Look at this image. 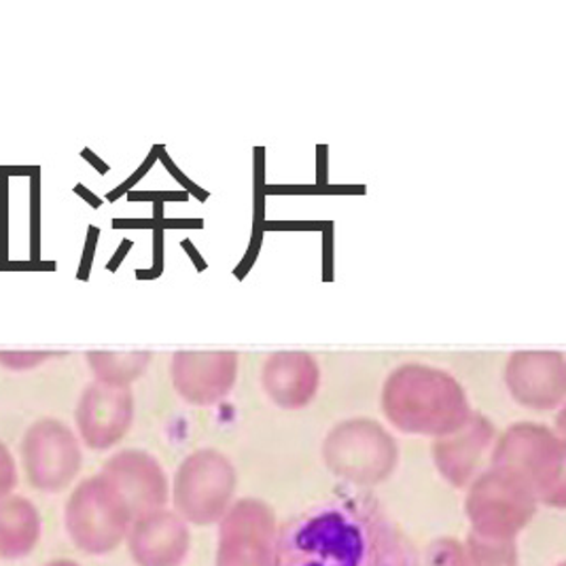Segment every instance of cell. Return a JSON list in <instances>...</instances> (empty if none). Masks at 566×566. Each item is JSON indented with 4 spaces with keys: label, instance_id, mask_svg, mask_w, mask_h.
<instances>
[{
    "label": "cell",
    "instance_id": "10",
    "mask_svg": "<svg viewBox=\"0 0 566 566\" xmlns=\"http://www.w3.org/2000/svg\"><path fill=\"white\" fill-rule=\"evenodd\" d=\"M104 480L122 499L132 522L154 514L168 503V480L161 464L143 450H122L104 463Z\"/></svg>",
    "mask_w": 566,
    "mask_h": 566
},
{
    "label": "cell",
    "instance_id": "21",
    "mask_svg": "<svg viewBox=\"0 0 566 566\" xmlns=\"http://www.w3.org/2000/svg\"><path fill=\"white\" fill-rule=\"evenodd\" d=\"M18 486V464L11 450L0 441V501L11 496Z\"/></svg>",
    "mask_w": 566,
    "mask_h": 566
},
{
    "label": "cell",
    "instance_id": "5",
    "mask_svg": "<svg viewBox=\"0 0 566 566\" xmlns=\"http://www.w3.org/2000/svg\"><path fill=\"white\" fill-rule=\"evenodd\" d=\"M64 526L81 552L103 556L126 541L132 517L103 475H94L73 490L64 510Z\"/></svg>",
    "mask_w": 566,
    "mask_h": 566
},
{
    "label": "cell",
    "instance_id": "22",
    "mask_svg": "<svg viewBox=\"0 0 566 566\" xmlns=\"http://www.w3.org/2000/svg\"><path fill=\"white\" fill-rule=\"evenodd\" d=\"M48 357L52 355L50 353H0V363L11 369H27V367L39 365Z\"/></svg>",
    "mask_w": 566,
    "mask_h": 566
},
{
    "label": "cell",
    "instance_id": "14",
    "mask_svg": "<svg viewBox=\"0 0 566 566\" xmlns=\"http://www.w3.org/2000/svg\"><path fill=\"white\" fill-rule=\"evenodd\" d=\"M170 371L180 397L196 406H210L232 390L238 371V355L177 353Z\"/></svg>",
    "mask_w": 566,
    "mask_h": 566
},
{
    "label": "cell",
    "instance_id": "13",
    "mask_svg": "<svg viewBox=\"0 0 566 566\" xmlns=\"http://www.w3.org/2000/svg\"><path fill=\"white\" fill-rule=\"evenodd\" d=\"M126 541L136 566H180L189 552V528L177 512L159 510L134 520Z\"/></svg>",
    "mask_w": 566,
    "mask_h": 566
},
{
    "label": "cell",
    "instance_id": "20",
    "mask_svg": "<svg viewBox=\"0 0 566 566\" xmlns=\"http://www.w3.org/2000/svg\"><path fill=\"white\" fill-rule=\"evenodd\" d=\"M418 566H471L464 543L450 537L431 541L418 552Z\"/></svg>",
    "mask_w": 566,
    "mask_h": 566
},
{
    "label": "cell",
    "instance_id": "23",
    "mask_svg": "<svg viewBox=\"0 0 566 566\" xmlns=\"http://www.w3.org/2000/svg\"><path fill=\"white\" fill-rule=\"evenodd\" d=\"M45 566H81L77 563H73V560H53L50 565Z\"/></svg>",
    "mask_w": 566,
    "mask_h": 566
},
{
    "label": "cell",
    "instance_id": "9",
    "mask_svg": "<svg viewBox=\"0 0 566 566\" xmlns=\"http://www.w3.org/2000/svg\"><path fill=\"white\" fill-rule=\"evenodd\" d=\"M276 515L258 499H240L221 517L217 566H274Z\"/></svg>",
    "mask_w": 566,
    "mask_h": 566
},
{
    "label": "cell",
    "instance_id": "18",
    "mask_svg": "<svg viewBox=\"0 0 566 566\" xmlns=\"http://www.w3.org/2000/svg\"><path fill=\"white\" fill-rule=\"evenodd\" d=\"M151 360V353H90L87 363L96 374V382L111 387H128Z\"/></svg>",
    "mask_w": 566,
    "mask_h": 566
},
{
    "label": "cell",
    "instance_id": "7",
    "mask_svg": "<svg viewBox=\"0 0 566 566\" xmlns=\"http://www.w3.org/2000/svg\"><path fill=\"white\" fill-rule=\"evenodd\" d=\"M235 490L233 464L217 450H198L187 457L175 478L177 514L196 526L219 522L232 507Z\"/></svg>",
    "mask_w": 566,
    "mask_h": 566
},
{
    "label": "cell",
    "instance_id": "4",
    "mask_svg": "<svg viewBox=\"0 0 566 566\" xmlns=\"http://www.w3.org/2000/svg\"><path fill=\"white\" fill-rule=\"evenodd\" d=\"M323 459L337 478L357 486H376L392 475L399 448L378 422L355 418L339 422L327 436Z\"/></svg>",
    "mask_w": 566,
    "mask_h": 566
},
{
    "label": "cell",
    "instance_id": "12",
    "mask_svg": "<svg viewBox=\"0 0 566 566\" xmlns=\"http://www.w3.org/2000/svg\"><path fill=\"white\" fill-rule=\"evenodd\" d=\"M507 387L517 403L554 410L565 399V359L560 353H515L507 365Z\"/></svg>",
    "mask_w": 566,
    "mask_h": 566
},
{
    "label": "cell",
    "instance_id": "15",
    "mask_svg": "<svg viewBox=\"0 0 566 566\" xmlns=\"http://www.w3.org/2000/svg\"><path fill=\"white\" fill-rule=\"evenodd\" d=\"M492 439L494 427L489 418L482 413H471L461 429L438 439L433 457L439 473L457 489L469 486L478 478Z\"/></svg>",
    "mask_w": 566,
    "mask_h": 566
},
{
    "label": "cell",
    "instance_id": "3",
    "mask_svg": "<svg viewBox=\"0 0 566 566\" xmlns=\"http://www.w3.org/2000/svg\"><path fill=\"white\" fill-rule=\"evenodd\" d=\"M490 469H496L528 490L537 503L565 505V446L547 427L520 422L494 446Z\"/></svg>",
    "mask_w": 566,
    "mask_h": 566
},
{
    "label": "cell",
    "instance_id": "11",
    "mask_svg": "<svg viewBox=\"0 0 566 566\" xmlns=\"http://www.w3.org/2000/svg\"><path fill=\"white\" fill-rule=\"evenodd\" d=\"M78 436L92 450H108L126 438L134 420V397L128 387L94 382L78 399Z\"/></svg>",
    "mask_w": 566,
    "mask_h": 566
},
{
    "label": "cell",
    "instance_id": "17",
    "mask_svg": "<svg viewBox=\"0 0 566 566\" xmlns=\"http://www.w3.org/2000/svg\"><path fill=\"white\" fill-rule=\"evenodd\" d=\"M41 514L24 496H7L0 501V558L20 560L32 554L41 541Z\"/></svg>",
    "mask_w": 566,
    "mask_h": 566
},
{
    "label": "cell",
    "instance_id": "1",
    "mask_svg": "<svg viewBox=\"0 0 566 566\" xmlns=\"http://www.w3.org/2000/svg\"><path fill=\"white\" fill-rule=\"evenodd\" d=\"M274 566H418V549L378 503L339 496L279 528Z\"/></svg>",
    "mask_w": 566,
    "mask_h": 566
},
{
    "label": "cell",
    "instance_id": "8",
    "mask_svg": "<svg viewBox=\"0 0 566 566\" xmlns=\"http://www.w3.org/2000/svg\"><path fill=\"white\" fill-rule=\"evenodd\" d=\"M22 463L32 489L62 492L75 482L83 463L77 436L62 420L43 418L24 436Z\"/></svg>",
    "mask_w": 566,
    "mask_h": 566
},
{
    "label": "cell",
    "instance_id": "19",
    "mask_svg": "<svg viewBox=\"0 0 566 566\" xmlns=\"http://www.w3.org/2000/svg\"><path fill=\"white\" fill-rule=\"evenodd\" d=\"M471 566H515L517 552L514 541H489L469 535L464 543Z\"/></svg>",
    "mask_w": 566,
    "mask_h": 566
},
{
    "label": "cell",
    "instance_id": "16",
    "mask_svg": "<svg viewBox=\"0 0 566 566\" xmlns=\"http://www.w3.org/2000/svg\"><path fill=\"white\" fill-rule=\"evenodd\" d=\"M261 382L274 403L297 410L308 406L316 395L318 367L306 353H276L265 363Z\"/></svg>",
    "mask_w": 566,
    "mask_h": 566
},
{
    "label": "cell",
    "instance_id": "24",
    "mask_svg": "<svg viewBox=\"0 0 566 566\" xmlns=\"http://www.w3.org/2000/svg\"><path fill=\"white\" fill-rule=\"evenodd\" d=\"M560 566H563V565H560Z\"/></svg>",
    "mask_w": 566,
    "mask_h": 566
},
{
    "label": "cell",
    "instance_id": "2",
    "mask_svg": "<svg viewBox=\"0 0 566 566\" xmlns=\"http://www.w3.org/2000/svg\"><path fill=\"white\" fill-rule=\"evenodd\" d=\"M382 410L399 431L438 439L461 429L473 413L459 380L420 363L401 365L388 376Z\"/></svg>",
    "mask_w": 566,
    "mask_h": 566
},
{
    "label": "cell",
    "instance_id": "6",
    "mask_svg": "<svg viewBox=\"0 0 566 566\" xmlns=\"http://www.w3.org/2000/svg\"><path fill=\"white\" fill-rule=\"evenodd\" d=\"M535 496L514 478L489 469L480 473L467 494L471 533L489 541H514L537 514Z\"/></svg>",
    "mask_w": 566,
    "mask_h": 566
}]
</instances>
